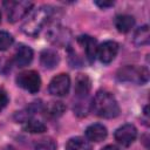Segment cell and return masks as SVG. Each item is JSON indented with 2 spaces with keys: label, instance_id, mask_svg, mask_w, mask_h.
<instances>
[{
  "label": "cell",
  "instance_id": "cell-1",
  "mask_svg": "<svg viewBox=\"0 0 150 150\" xmlns=\"http://www.w3.org/2000/svg\"><path fill=\"white\" fill-rule=\"evenodd\" d=\"M91 109L98 117L114 118L120 114V107L112 94L108 91H98L91 101Z\"/></svg>",
  "mask_w": 150,
  "mask_h": 150
},
{
  "label": "cell",
  "instance_id": "cell-12",
  "mask_svg": "<svg viewBox=\"0 0 150 150\" xmlns=\"http://www.w3.org/2000/svg\"><path fill=\"white\" fill-rule=\"evenodd\" d=\"M107 134H108L107 128L103 124H100V123L91 124V125H89L86 129L87 138L89 141H93V142H101V141H103L107 137Z\"/></svg>",
  "mask_w": 150,
  "mask_h": 150
},
{
  "label": "cell",
  "instance_id": "cell-10",
  "mask_svg": "<svg viewBox=\"0 0 150 150\" xmlns=\"http://www.w3.org/2000/svg\"><path fill=\"white\" fill-rule=\"evenodd\" d=\"M33 60V50L30 47L28 46H20L14 55V61L16 63L18 67H25L28 66Z\"/></svg>",
  "mask_w": 150,
  "mask_h": 150
},
{
  "label": "cell",
  "instance_id": "cell-16",
  "mask_svg": "<svg viewBox=\"0 0 150 150\" xmlns=\"http://www.w3.org/2000/svg\"><path fill=\"white\" fill-rule=\"evenodd\" d=\"M66 150H91V146L86 139L81 137H74L67 142Z\"/></svg>",
  "mask_w": 150,
  "mask_h": 150
},
{
  "label": "cell",
  "instance_id": "cell-9",
  "mask_svg": "<svg viewBox=\"0 0 150 150\" xmlns=\"http://www.w3.org/2000/svg\"><path fill=\"white\" fill-rule=\"evenodd\" d=\"M77 42L83 47L86 57L89 61V63H93L95 57H96L97 47H98L96 40L94 38H91V36H89V35H82V36L77 38Z\"/></svg>",
  "mask_w": 150,
  "mask_h": 150
},
{
  "label": "cell",
  "instance_id": "cell-19",
  "mask_svg": "<svg viewBox=\"0 0 150 150\" xmlns=\"http://www.w3.org/2000/svg\"><path fill=\"white\" fill-rule=\"evenodd\" d=\"M13 36L5 30H0V50L8 49L13 43Z\"/></svg>",
  "mask_w": 150,
  "mask_h": 150
},
{
  "label": "cell",
  "instance_id": "cell-15",
  "mask_svg": "<svg viewBox=\"0 0 150 150\" xmlns=\"http://www.w3.org/2000/svg\"><path fill=\"white\" fill-rule=\"evenodd\" d=\"M150 41V35H149V27L146 25L137 28V30L134 34V42L136 46H145Z\"/></svg>",
  "mask_w": 150,
  "mask_h": 150
},
{
  "label": "cell",
  "instance_id": "cell-25",
  "mask_svg": "<svg viewBox=\"0 0 150 150\" xmlns=\"http://www.w3.org/2000/svg\"><path fill=\"white\" fill-rule=\"evenodd\" d=\"M0 19H1V15H0Z\"/></svg>",
  "mask_w": 150,
  "mask_h": 150
},
{
  "label": "cell",
  "instance_id": "cell-13",
  "mask_svg": "<svg viewBox=\"0 0 150 150\" xmlns=\"http://www.w3.org/2000/svg\"><path fill=\"white\" fill-rule=\"evenodd\" d=\"M41 64L47 69L55 68L60 62V56L54 49H45L40 55Z\"/></svg>",
  "mask_w": 150,
  "mask_h": 150
},
{
  "label": "cell",
  "instance_id": "cell-17",
  "mask_svg": "<svg viewBox=\"0 0 150 150\" xmlns=\"http://www.w3.org/2000/svg\"><path fill=\"white\" fill-rule=\"evenodd\" d=\"M23 129L27 132H30V134H40V132L46 131L47 127L41 121H38V120H27Z\"/></svg>",
  "mask_w": 150,
  "mask_h": 150
},
{
  "label": "cell",
  "instance_id": "cell-22",
  "mask_svg": "<svg viewBox=\"0 0 150 150\" xmlns=\"http://www.w3.org/2000/svg\"><path fill=\"white\" fill-rule=\"evenodd\" d=\"M95 4L101 8H107L114 5V1H95Z\"/></svg>",
  "mask_w": 150,
  "mask_h": 150
},
{
  "label": "cell",
  "instance_id": "cell-23",
  "mask_svg": "<svg viewBox=\"0 0 150 150\" xmlns=\"http://www.w3.org/2000/svg\"><path fill=\"white\" fill-rule=\"evenodd\" d=\"M102 150H121L118 146H116V145H112V144H109V145H105Z\"/></svg>",
  "mask_w": 150,
  "mask_h": 150
},
{
  "label": "cell",
  "instance_id": "cell-18",
  "mask_svg": "<svg viewBox=\"0 0 150 150\" xmlns=\"http://www.w3.org/2000/svg\"><path fill=\"white\" fill-rule=\"evenodd\" d=\"M34 150H56V143L52 138H41L34 144Z\"/></svg>",
  "mask_w": 150,
  "mask_h": 150
},
{
  "label": "cell",
  "instance_id": "cell-7",
  "mask_svg": "<svg viewBox=\"0 0 150 150\" xmlns=\"http://www.w3.org/2000/svg\"><path fill=\"white\" fill-rule=\"evenodd\" d=\"M137 137V129L132 124H124L115 131V139L117 143L129 146Z\"/></svg>",
  "mask_w": 150,
  "mask_h": 150
},
{
  "label": "cell",
  "instance_id": "cell-14",
  "mask_svg": "<svg viewBox=\"0 0 150 150\" xmlns=\"http://www.w3.org/2000/svg\"><path fill=\"white\" fill-rule=\"evenodd\" d=\"M135 25V19L131 15H118L115 20V26L120 33H128Z\"/></svg>",
  "mask_w": 150,
  "mask_h": 150
},
{
  "label": "cell",
  "instance_id": "cell-21",
  "mask_svg": "<svg viewBox=\"0 0 150 150\" xmlns=\"http://www.w3.org/2000/svg\"><path fill=\"white\" fill-rule=\"evenodd\" d=\"M7 103H8V96H7L6 91L0 90V111L7 105Z\"/></svg>",
  "mask_w": 150,
  "mask_h": 150
},
{
  "label": "cell",
  "instance_id": "cell-24",
  "mask_svg": "<svg viewBox=\"0 0 150 150\" xmlns=\"http://www.w3.org/2000/svg\"><path fill=\"white\" fill-rule=\"evenodd\" d=\"M7 150H15V149H13L12 146H8V148H7Z\"/></svg>",
  "mask_w": 150,
  "mask_h": 150
},
{
  "label": "cell",
  "instance_id": "cell-5",
  "mask_svg": "<svg viewBox=\"0 0 150 150\" xmlns=\"http://www.w3.org/2000/svg\"><path fill=\"white\" fill-rule=\"evenodd\" d=\"M16 83L22 89L32 94H35L40 90L41 79L35 70H26V71L20 73L16 76Z\"/></svg>",
  "mask_w": 150,
  "mask_h": 150
},
{
  "label": "cell",
  "instance_id": "cell-20",
  "mask_svg": "<svg viewBox=\"0 0 150 150\" xmlns=\"http://www.w3.org/2000/svg\"><path fill=\"white\" fill-rule=\"evenodd\" d=\"M64 109L66 107L62 102H50V104L47 107V110L52 116H61Z\"/></svg>",
  "mask_w": 150,
  "mask_h": 150
},
{
  "label": "cell",
  "instance_id": "cell-3",
  "mask_svg": "<svg viewBox=\"0 0 150 150\" xmlns=\"http://www.w3.org/2000/svg\"><path fill=\"white\" fill-rule=\"evenodd\" d=\"M117 79L123 82H134L143 84L149 80V71L144 67L125 66L117 71Z\"/></svg>",
  "mask_w": 150,
  "mask_h": 150
},
{
  "label": "cell",
  "instance_id": "cell-6",
  "mask_svg": "<svg viewBox=\"0 0 150 150\" xmlns=\"http://www.w3.org/2000/svg\"><path fill=\"white\" fill-rule=\"evenodd\" d=\"M70 88V77L68 74L61 73L52 79L48 90L54 96H64L68 94Z\"/></svg>",
  "mask_w": 150,
  "mask_h": 150
},
{
  "label": "cell",
  "instance_id": "cell-4",
  "mask_svg": "<svg viewBox=\"0 0 150 150\" xmlns=\"http://www.w3.org/2000/svg\"><path fill=\"white\" fill-rule=\"evenodd\" d=\"M4 7L6 11L7 20L9 22H16L28 14L33 7V2L21 0V1H5Z\"/></svg>",
  "mask_w": 150,
  "mask_h": 150
},
{
  "label": "cell",
  "instance_id": "cell-11",
  "mask_svg": "<svg viewBox=\"0 0 150 150\" xmlns=\"http://www.w3.org/2000/svg\"><path fill=\"white\" fill-rule=\"evenodd\" d=\"M91 89V81L86 74H79L75 79V94L77 97H86Z\"/></svg>",
  "mask_w": 150,
  "mask_h": 150
},
{
  "label": "cell",
  "instance_id": "cell-8",
  "mask_svg": "<svg viewBox=\"0 0 150 150\" xmlns=\"http://www.w3.org/2000/svg\"><path fill=\"white\" fill-rule=\"evenodd\" d=\"M118 52V45L115 41H105L97 47V54L102 63H110Z\"/></svg>",
  "mask_w": 150,
  "mask_h": 150
},
{
  "label": "cell",
  "instance_id": "cell-2",
  "mask_svg": "<svg viewBox=\"0 0 150 150\" xmlns=\"http://www.w3.org/2000/svg\"><path fill=\"white\" fill-rule=\"evenodd\" d=\"M53 9L49 6H41L38 9L33 11L28 18L23 21L21 25V30L30 36H35L39 34L41 28L45 26V23L48 21V19L52 16Z\"/></svg>",
  "mask_w": 150,
  "mask_h": 150
}]
</instances>
